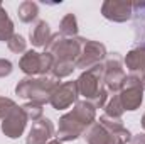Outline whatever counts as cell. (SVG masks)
Masks as SVG:
<instances>
[{"mask_svg":"<svg viewBox=\"0 0 145 144\" xmlns=\"http://www.w3.org/2000/svg\"><path fill=\"white\" fill-rule=\"evenodd\" d=\"M12 71H14V66H12V63H10L8 59H3V58H0V78H5V76H8Z\"/></svg>","mask_w":145,"mask_h":144,"instance_id":"25","label":"cell"},{"mask_svg":"<svg viewBox=\"0 0 145 144\" xmlns=\"http://www.w3.org/2000/svg\"><path fill=\"white\" fill-rule=\"evenodd\" d=\"M123 65L128 68L130 73L145 78V46L128 51L123 58Z\"/></svg>","mask_w":145,"mask_h":144,"instance_id":"14","label":"cell"},{"mask_svg":"<svg viewBox=\"0 0 145 144\" xmlns=\"http://www.w3.org/2000/svg\"><path fill=\"white\" fill-rule=\"evenodd\" d=\"M17 15H19V19L22 22L29 24V22H32V20L37 19V15H39V5H37L36 2H32V0H25V2H22L19 5Z\"/></svg>","mask_w":145,"mask_h":144,"instance_id":"17","label":"cell"},{"mask_svg":"<svg viewBox=\"0 0 145 144\" xmlns=\"http://www.w3.org/2000/svg\"><path fill=\"white\" fill-rule=\"evenodd\" d=\"M74 70H76V65L71 63V61H54V65H52V68H51L49 73H51V76L61 80V78L69 76Z\"/></svg>","mask_w":145,"mask_h":144,"instance_id":"20","label":"cell"},{"mask_svg":"<svg viewBox=\"0 0 145 144\" xmlns=\"http://www.w3.org/2000/svg\"><path fill=\"white\" fill-rule=\"evenodd\" d=\"M51 36H52V32L46 20H37L29 31V39H31L32 46H36V48H46Z\"/></svg>","mask_w":145,"mask_h":144,"instance_id":"16","label":"cell"},{"mask_svg":"<svg viewBox=\"0 0 145 144\" xmlns=\"http://www.w3.org/2000/svg\"><path fill=\"white\" fill-rule=\"evenodd\" d=\"M83 41L84 37H64L57 32L51 36L46 46V51L54 56V61H71L76 65L81 53Z\"/></svg>","mask_w":145,"mask_h":144,"instance_id":"3","label":"cell"},{"mask_svg":"<svg viewBox=\"0 0 145 144\" xmlns=\"http://www.w3.org/2000/svg\"><path fill=\"white\" fill-rule=\"evenodd\" d=\"M27 122H29L27 115L24 114L22 107L17 105V107L2 120V132L8 139H19L24 134V131L27 127Z\"/></svg>","mask_w":145,"mask_h":144,"instance_id":"10","label":"cell"},{"mask_svg":"<svg viewBox=\"0 0 145 144\" xmlns=\"http://www.w3.org/2000/svg\"><path fill=\"white\" fill-rule=\"evenodd\" d=\"M71 114H72V117L76 120H79L84 127H89L96 120V108L88 100H78L74 104V107H72Z\"/></svg>","mask_w":145,"mask_h":144,"instance_id":"15","label":"cell"},{"mask_svg":"<svg viewBox=\"0 0 145 144\" xmlns=\"http://www.w3.org/2000/svg\"><path fill=\"white\" fill-rule=\"evenodd\" d=\"M78 19L74 14H66L59 22V34L64 37H78Z\"/></svg>","mask_w":145,"mask_h":144,"instance_id":"18","label":"cell"},{"mask_svg":"<svg viewBox=\"0 0 145 144\" xmlns=\"http://www.w3.org/2000/svg\"><path fill=\"white\" fill-rule=\"evenodd\" d=\"M59 80L51 76V75H42V76H27L20 80L15 85V93L20 98H29V102H36L40 105L49 104L54 90L59 87Z\"/></svg>","mask_w":145,"mask_h":144,"instance_id":"2","label":"cell"},{"mask_svg":"<svg viewBox=\"0 0 145 144\" xmlns=\"http://www.w3.org/2000/svg\"><path fill=\"white\" fill-rule=\"evenodd\" d=\"M144 88H145V78L128 73L123 80L121 90L118 92L120 102L123 110L128 112H135L137 108H140L142 102H144Z\"/></svg>","mask_w":145,"mask_h":144,"instance_id":"4","label":"cell"},{"mask_svg":"<svg viewBox=\"0 0 145 144\" xmlns=\"http://www.w3.org/2000/svg\"><path fill=\"white\" fill-rule=\"evenodd\" d=\"M108 53H106V48L105 44L98 42V41H91V39H84L83 41V46H81V53H79V58L76 61V68L86 71L96 65H101L105 59H106Z\"/></svg>","mask_w":145,"mask_h":144,"instance_id":"7","label":"cell"},{"mask_svg":"<svg viewBox=\"0 0 145 144\" xmlns=\"http://www.w3.org/2000/svg\"><path fill=\"white\" fill-rule=\"evenodd\" d=\"M130 144H145V134H135L130 139Z\"/></svg>","mask_w":145,"mask_h":144,"instance_id":"26","label":"cell"},{"mask_svg":"<svg viewBox=\"0 0 145 144\" xmlns=\"http://www.w3.org/2000/svg\"><path fill=\"white\" fill-rule=\"evenodd\" d=\"M7 46H8V49H10L12 53L20 54V53H25V49H27V41H25V37L20 36V34H14V36L10 37V41L7 42Z\"/></svg>","mask_w":145,"mask_h":144,"instance_id":"23","label":"cell"},{"mask_svg":"<svg viewBox=\"0 0 145 144\" xmlns=\"http://www.w3.org/2000/svg\"><path fill=\"white\" fill-rule=\"evenodd\" d=\"M103 76H105V66H103V63L96 65V66H93V68H89L86 71H83L79 75V78L76 80L79 95H83L84 100H88V102L95 100V97L105 88Z\"/></svg>","mask_w":145,"mask_h":144,"instance_id":"5","label":"cell"},{"mask_svg":"<svg viewBox=\"0 0 145 144\" xmlns=\"http://www.w3.org/2000/svg\"><path fill=\"white\" fill-rule=\"evenodd\" d=\"M88 127H84L79 120H76L72 117L71 112L64 114L61 119H59V127L54 134V137L61 143H68V141H74L78 137L83 136V132L86 131Z\"/></svg>","mask_w":145,"mask_h":144,"instance_id":"12","label":"cell"},{"mask_svg":"<svg viewBox=\"0 0 145 144\" xmlns=\"http://www.w3.org/2000/svg\"><path fill=\"white\" fill-rule=\"evenodd\" d=\"M54 65V56L51 53H37V51H25L22 54V58L19 59V68L20 71L25 73L27 76H34V75H47L51 71Z\"/></svg>","mask_w":145,"mask_h":144,"instance_id":"6","label":"cell"},{"mask_svg":"<svg viewBox=\"0 0 145 144\" xmlns=\"http://www.w3.org/2000/svg\"><path fill=\"white\" fill-rule=\"evenodd\" d=\"M83 137L88 144H127L130 143L132 134L121 119H111L103 114L100 120H95L83 132Z\"/></svg>","mask_w":145,"mask_h":144,"instance_id":"1","label":"cell"},{"mask_svg":"<svg viewBox=\"0 0 145 144\" xmlns=\"http://www.w3.org/2000/svg\"><path fill=\"white\" fill-rule=\"evenodd\" d=\"M140 122H142V127H144V129H145V114H144V115H142V120H140Z\"/></svg>","mask_w":145,"mask_h":144,"instance_id":"28","label":"cell"},{"mask_svg":"<svg viewBox=\"0 0 145 144\" xmlns=\"http://www.w3.org/2000/svg\"><path fill=\"white\" fill-rule=\"evenodd\" d=\"M101 14L111 22H127L133 15V3L123 0H106L101 5Z\"/></svg>","mask_w":145,"mask_h":144,"instance_id":"11","label":"cell"},{"mask_svg":"<svg viewBox=\"0 0 145 144\" xmlns=\"http://www.w3.org/2000/svg\"><path fill=\"white\" fill-rule=\"evenodd\" d=\"M46 144H63V143H61V141H57V139L54 137V139H51L49 143H46Z\"/></svg>","mask_w":145,"mask_h":144,"instance_id":"27","label":"cell"},{"mask_svg":"<svg viewBox=\"0 0 145 144\" xmlns=\"http://www.w3.org/2000/svg\"><path fill=\"white\" fill-rule=\"evenodd\" d=\"M56 131H54V124L51 119H40L32 124L31 131H29V136L25 139V144H46L49 143L52 137H54Z\"/></svg>","mask_w":145,"mask_h":144,"instance_id":"13","label":"cell"},{"mask_svg":"<svg viewBox=\"0 0 145 144\" xmlns=\"http://www.w3.org/2000/svg\"><path fill=\"white\" fill-rule=\"evenodd\" d=\"M17 107L15 102L12 98H7V97H0V119L3 120L14 108Z\"/></svg>","mask_w":145,"mask_h":144,"instance_id":"24","label":"cell"},{"mask_svg":"<svg viewBox=\"0 0 145 144\" xmlns=\"http://www.w3.org/2000/svg\"><path fill=\"white\" fill-rule=\"evenodd\" d=\"M44 105H40V104H36V102H27V104H24L22 105V110H24V114L27 115V119L29 120H32V122H37V120H40L42 119V114H44Z\"/></svg>","mask_w":145,"mask_h":144,"instance_id":"22","label":"cell"},{"mask_svg":"<svg viewBox=\"0 0 145 144\" xmlns=\"http://www.w3.org/2000/svg\"><path fill=\"white\" fill-rule=\"evenodd\" d=\"M123 107H121V102H120V97L118 93H113V97H110V100L105 105V115H108L111 119H121L123 115Z\"/></svg>","mask_w":145,"mask_h":144,"instance_id":"21","label":"cell"},{"mask_svg":"<svg viewBox=\"0 0 145 144\" xmlns=\"http://www.w3.org/2000/svg\"><path fill=\"white\" fill-rule=\"evenodd\" d=\"M12 36H14V22L10 20L7 10L0 3V41L8 42Z\"/></svg>","mask_w":145,"mask_h":144,"instance_id":"19","label":"cell"},{"mask_svg":"<svg viewBox=\"0 0 145 144\" xmlns=\"http://www.w3.org/2000/svg\"><path fill=\"white\" fill-rule=\"evenodd\" d=\"M105 66V76H103V83L105 88L108 90V93H118L121 90L123 80H125V70H123V59L120 54H113L106 58V61L103 63Z\"/></svg>","mask_w":145,"mask_h":144,"instance_id":"8","label":"cell"},{"mask_svg":"<svg viewBox=\"0 0 145 144\" xmlns=\"http://www.w3.org/2000/svg\"><path fill=\"white\" fill-rule=\"evenodd\" d=\"M78 97H79L78 83L76 81H64L54 90L49 104L56 110H64V108H69L72 104H76Z\"/></svg>","mask_w":145,"mask_h":144,"instance_id":"9","label":"cell"}]
</instances>
